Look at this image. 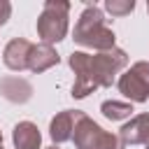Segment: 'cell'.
<instances>
[{
    "label": "cell",
    "mask_w": 149,
    "mask_h": 149,
    "mask_svg": "<svg viewBox=\"0 0 149 149\" xmlns=\"http://www.w3.org/2000/svg\"><path fill=\"white\" fill-rule=\"evenodd\" d=\"M68 65L74 72L72 84V98L81 100L95 88H107L114 84L116 74L128 65V54L123 49H109L100 54H86V51H72L68 56Z\"/></svg>",
    "instance_id": "obj_1"
},
{
    "label": "cell",
    "mask_w": 149,
    "mask_h": 149,
    "mask_svg": "<svg viewBox=\"0 0 149 149\" xmlns=\"http://www.w3.org/2000/svg\"><path fill=\"white\" fill-rule=\"evenodd\" d=\"M77 44L86 47V49H95L98 54L100 51H109L114 49V42H116V35L114 30L105 23V14L100 7L95 5H86L84 12L79 14L77 23H74V37H72Z\"/></svg>",
    "instance_id": "obj_2"
},
{
    "label": "cell",
    "mask_w": 149,
    "mask_h": 149,
    "mask_svg": "<svg viewBox=\"0 0 149 149\" xmlns=\"http://www.w3.org/2000/svg\"><path fill=\"white\" fill-rule=\"evenodd\" d=\"M68 0H47L37 16V35L42 44H56L68 35Z\"/></svg>",
    "instance_id": "obj_3"
},
{
    "label": "cell",
    "mask_w": 149,
    "mask_h": 149,
    "mask_svg": "<svg viewBox=\"0 0 149 149\" xmlns=\"http://www.w3.org/2000/svg\"><path fill=\"white\" fill-rule=\"evenodd\" d=\"M72 142L77 149H126L119 135L105 130L100 123H95L91 116L81 114L74 123Z\"/></svg>",
    "instance_id": "obj_4"
},
{
    "label": "cell",
    "mask_w": 149,
    "mask_h": 149,
    "mask_svg": "<svg viewBox=\"0 0 149 149\" xmlns=\"http://www.w3.org/2000/svg\"><path fill=\"white\" fill-rule=\"evenodd\" d=\"M119 93H123L130 102H147L149 100V63L137 61L133 63L119 79Z\"/></svg>",
    "instance_id": "obj_5"
},
{
    "label": "cell",
    "mask_w": 149,
    "mask_h": 149,
    "mask_svg": "<svg viewBox=\"0 0 149 149\" xmlns=\"http://www.w3.org/2000/svg\"><path fill=\"white\" fill-rule=\"evenodd\" d=\"M30 51H33V44L26 37H14V40L7 42L5 51H2V63L12 72H23V70H28Z\"/></svg>",
    "instance_id": "obj_6"
},
{
    "label": "cell",
    "mask_w": 149,
    "mask_h": 149,
    "mask_svg": "<svg viewBox=\"0 0 149 149\" xmlns=\"http://www.w3.org/2000/svg\"><path fill=\"white\" fill-rule=\"evenodd\" d=\"M81 114L84 112H79V109H63L49 121V137L54 140V144H63V142L72 140L74 123Z\"/></svg>",
    "instance_id": "obj_7"
},
{
    "label": "cell",
    "mask_w": 149,
    "mask_h": 149,
    "mask_svg": "<svg viewBox=\"0 0 149 149\" xmlns=\"http://www.w3.org/2000/svg\"><path fill=\"white\" fill-rule=\"evenodd\" d=\"M119 137L123 144H149V112H142V114H135L130 116L121 130H119Z\"/></svg>",
    "instance_id": "obj_8"
},
{
    "label": "cell",
    "mask_w": 149,
    "mask_h": 149,
    "mask_svg": "<svg viewBox=\"0 0 149 149\" xmlns=\"http://www.w3.org/2000/svg\"><path fill=\"white\" fill-rule=\"evenodd\" d=\"M0 93H2L5 100L14 102V105H23V102H28L33 98V84L28 79H23V77L9 74V77L0 79Z\"/></svg>",
    "instance_id": "obj_9"
},
{
    "label": "cell",
    "mask_w": 149,
    "mask_h": 149,
    "mask_svg": "<svg viewBox=\"0 0 149 149\" xmlns=\"http://www.w3.org/2000/svg\"><path fill=\"white\" fill-rule=\"evenodd\" d=\"M14 149H42V133L33 121H19L12 130Z\"/></svg>",
    "instance_id": "obj_10"
},
{
    "label": "cell",
    "mask_w": 149,
    "mask_h": 149,
    "mask_svg": "<svg viewBox=\"0 0 149 149\" xmlns=\"http://www.w3.org/2000/svg\"><path fill=\"white\" fill-rule=\"evenodd\" d=\"M61 56L56 54V49L51 44H33V51H30V58H28V70L40 74L54 65H58Z\"/></svg>",
    "instance_id": "obj_11"
},
{
    "label": "cell",
    "mask_w": 149,
    "mask_h": 149,
    "mask_svg": "<svg viewBox=\"0 0 149 149\" xmlns=\"http://www.w3.org/2000/svg\"><path fill=\"white\" fill-rule=\"evenodd\" d=\"M100 112L105 119L109 121H123V119H130L133 116V102H119V100H105L100 105Z\"/></svg>",
    "instance_id": "obj_12"
},
{
    "label": "cell",
    "mask_w": 149,
    "mask_h": 149,
    "mask_svg": "<svg viewBox=\"0 0 149 149\" xmlns=\"http://www.w3.org/2000/svg\"><path fill=\"white\" fill-rule=\"evenodd\" d=\"M135 9L133 0H105V12H109L112 16H126Z\"/></svg>",
    "instance_id": "obj_13"
},
{
    "label": "cell",
    "mask_w": 149,
    "mask_h": 149,
    "mask_svg": "<svg viewBox=\"0 0 149 149\" xmlns=\"http://www.w3.org/2000/svg\"><path fill=\"white\" fill-rule=\"evenodd\" d=\"M9 16H12V5L7 0H0V26H5Z\"/></svg>",
    "instance_id": "obj_14"
},
{
    "label": "cell",
    "mask_w": 149,
    "mask_h": 149,
    "mask_svg": "<svg viewBox=\"0 0 149 149\" xmlns=\"http://www.w3.org/2000/svg\"><path fill=\"white\" fill-rule=\"evenodd\" d=\"M44 149H61L58 144H51V147H44Z\"/></svg>",
    "instance_id": "obj_15"
},
{
    "label": "cell",
    "mask_w": 149,
    "mask_h": 149,
    "mask_svg": "<svg viewBox=\"0 0 149 149\" xmlns=\"http://www.w3.org/2000/svg\"><path fill=\"white\" fill-rule=\"evenodd\" d=\"M0 149H5V147H2V133H0Z\"/></svg>",
    "instance_id": "obj_16"
},
{
    "label": "cell",
    "mask_w": 149,
    "mask_h": 149,
    "mask_svg": "<svg viewBox=\"0 0 149 149\" xmlns=\"http://www.w3.org/2000/svg\"><path fill=\"white\" fill-rule=\"evenodd\" d=\"M147 14H149V2H147Z\"/></svg>",
    "instance_id": "obj_17"
},
{
    "label": "cell",
    "mask_w": 149,
    "mask_h": 149,
    "mask_svg": "<svg viewBox=\"0 0 149 149\" xmlns=\"http://www.w3.org/2000/svg\"><path fill=\"white\" fill-rule=\"evenodd\" d=\"M144 149H149V144H147V147H144Z\"/></svg>",
    "instance_id": "obj_18"
}]
</instances>
